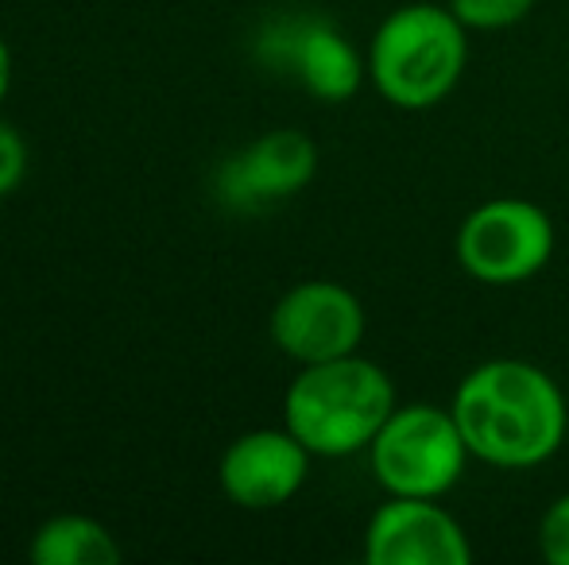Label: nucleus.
Here are the masks:
<instances>
[{
	"label": "nucleus",
	"mask_w": 569,
	"mask_h": 565,
	"mask_svg": "<svg viewBox=\"0 0 569 565\" xmlns=\"http://www.w3.org/2000/svg\"><path fill=\"white\" fill-rule=\"evenodd\" d=\"M469 453L496 468H535L566 442L569 415L555 376L531 361H485L457 384L450 403Z\"/></svg>",
	"instance_id": "f257e3e1"
},
{
	"label": "nucleus",
	"mask_w": 569,
	"mask_h": 565,
	"mask_svg": "<svg viewBox=\"0 0 569 565\" xmlns=\"http://www.w3.org/2000/svg\"><path fill=\"white\" fill-rule=\"evenodd\" d=\"M396 384L360 353L302 364L283 395V426L315 457L368 453L372 437L396 411Z\"/></svg>",
	"instance_id": "f03ea898"
},
{
	"label": "nucleus",
	"mask_w": 569,
	"mask_h": 565,
	"mask_svg": "<svg viewBox=\"0 0 569 565\" xmlns=\"http://www.w3.org/2000/svg\"><path fill=\"white\" fill-rule=\"evenodd\" d=\"M469 62V28L442 4L396 8L368 43V78L380 98L407 113L442 105Z\"/></svg>",
	"instance_id": "7ed1b4c3"
},
{
	"label": "nucleus",
	"mask_w": 569,
	"mask_h": 565,
	"mask_svg": "<svg viewBox=\"0 0 569 565\" xmlns=\"http://www.w3.org/2000/svg\"><path fill=\"white\" fill-rule=\"evenodd\" d=\"M469 457L453 411L435 403L396 407L368 445L372 476L388 496L442 500L461 481Z\"/></svg>",
	"instance_id": "20e7f679"
},
{
	"label": "nucleus",
	"mask_w": 569,
	"mask_h": 565,
	"mask_svg": "<svg viewBox=\"0 0 569 565\" xmlns=\"http://www.w3.org/2000/svg\"><path fill=\"white\" fill-rule=\"evenodd\" d=\"M453 256L477 283H527L555 256V221L527 198H488L457 225Z\"/></svg>",
	"instance_id": "39448f33"
},
{
	"label": "nucleus",
	"mask_w": 569,
	"mask_h": 565,
	"mask_svg": "<svg viewBox=\"0 0 569 565\" xmlns=\"http://www.w3.org/2000/svg\"><path fill=\"white\" fill-rule=\"evenodd\" d=\"M271 341L295 364L338 361L365 341V306L349 286L333 280H307L279 294L271 310Z\"/></svg>",
	"instance_id": "423d86ee"
},
{
	"label": "nucleus",
	"mask_w": 569,
	"mask_h": 565,
	"mask_svg": "<svg viewBox=\"0 0 569 565\" xmlns=\"http://www.w3.org/2000/svg\"><path fill=\"white\" fill-rule=\"evenodd\" d=\"M315 453L287 426H263L232 437L221 453L218 481L221 492L244 512H271L299 496L310 476Z\"/></svg>",
	"instance_id": "0eeeda50"
},
{
	"label": "nucleus",
	"mask_w": 569,
	"mask_h": 565,
	"mask_svg": "<svg viewBox=\"0 0 569 565\" xmlns=\"http://www.w3.org/2000/svg\"><path fill=\"white\" fill-rule=\"evenodd\" d=\"M469 558L465 527L427 496H388L365 527L368 565H465Z\"/></svg>",
	"instance_id": "6e6552de"
},
{
	"label": "nucleus",
	"mask_w": 569,
	"mask_h": 565,
	"mask_svg": "<svg viewBox=\"0 0 569 565\" xmlns=\"http://www.w3.org/2000/svg\"><path fill=\"white\" fill-rule=\"evenodd\" d=\"M318 174V148L307 132L276 129L221 167V198L240 210L283 202Z\"/></svg>",
	"instance_id": "1a4fd4ad"
},
{
	"label": "nucleus",
	"mask_w": 569,
	"mask_h": 565,
	"mask_svg": "<svg viewBox=\"0 0 569 565\" xmlns=\"http://www.w3.org/2000/svg\"><path fill=\"white\" fill-rule=\"evenodd\" d=\"M271 47L279 59L291 67V74L302 82V90L318 101H349L368 78V59H360L357 47L326 20H299L287 23Z\"/></svg>",
	"instance_id": "9d476101"
},
{
	"label": "nucleus",
	"mask_w": 569,
	"mask_h": 565,
	"mask_svg": "<svg viewBox=\"0 0 569 565\" xmlns=\"http://www.w3.org/2000/svg\"><path fill=\"white\" fill-rule=\"evenodd\" d=\"M36 565H117L120 546L106 523L90 515H51L28 546Z\"/></svg>",
	"instance_id": "9b49d317"
},
{
	"label": "nucleus",
	"mask_w": 569,
	"mask_h": 565,
	"mask_svg": "<svg viewBox=\"0 0 569 565\" xmlns=\"http://www.w3.org/2000/svg\"><path fill=\"white\" fill-rule=\"evenodd\" d=\"M535 0H450V12L469 31H500L527 20Z\"/></svg>",
	"instance_id": "f8f14e48"
},
{
	"label": "nucleus",
	"mask_w": 569,
	"mask_h": 565,
	"mask_svg": "<svg viewBox=\"0 0 569 565\" xmlns=\"http://www.w3.org/2000/svg\"><path fill=\"white\" fill-rule=\"evenodd\" d=\"M539 551L550 565H569V492L550 500L539 519Z\"/></svg>",
	"instance_id": "ddd939ff"
},
{
	"label": "nucleus",
	"mask_w": 569,
	"mask_h": 565,
	"mask_svg": "<svg viewBox=\"0 0 569 565\" xmlns=\"http://www.w3.org/2000/svg\"><path fill=\"white\" fill-rule=\"evenodd\" d=\"M28 174V143L8 121H0V198H8Z\"/></svg>",
	"instance_id": "4468645a"
},
{
	"label": "nucleus",
	"mask_w": 569,
	"mask_h": 565,
	"mask_svg": "<svg viewBox=\"0 0 569 565\" xmlns=\"http://www.w3.org/2000/svg\"><path fill=\"white\" fill-rule=\"evenodd\" d=\"M8 85H12V51H8V43L0 39V105H4V98H8Z\"/></svg>",
	"instance_id": "2eb2a0df"
}]
</instances>
